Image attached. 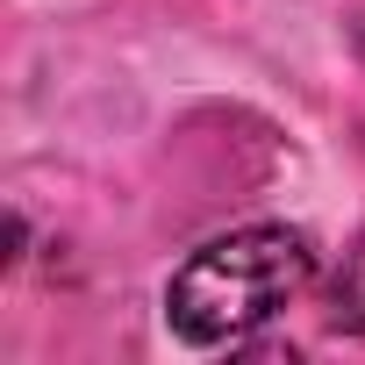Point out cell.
Wrapping results in <instances>:
<instances>
[{"label": "cell", "instance_id": "cell-1", "mask_svg": "<svg viewBox=\"0 0 365 365\" xmlns=\"http://www.w3.org/2000/svg\"><path fill=\"white\" fill-rule=\"evenodd\" d=\"M308 287H315V244L287 222H251V230L208 237L165 279V322L194 351H244Z\"/></svg>", "mask_w": 365, "mask_h": 365}, {"label": "cell", "instance_id": "cell-2", "mask_svg": "<svg viewBox=\"0 0 365 365\" xmlns=\"http://www.w3.org/2000/svg\"><path fill=\"white\" fill-rule=\"evenodd\" d=\"M322 315L344 336H365V230L344 244V258L322 272Z\"/></svg>", "mask_w": 365, "mask_h": 365}]
</instances>
